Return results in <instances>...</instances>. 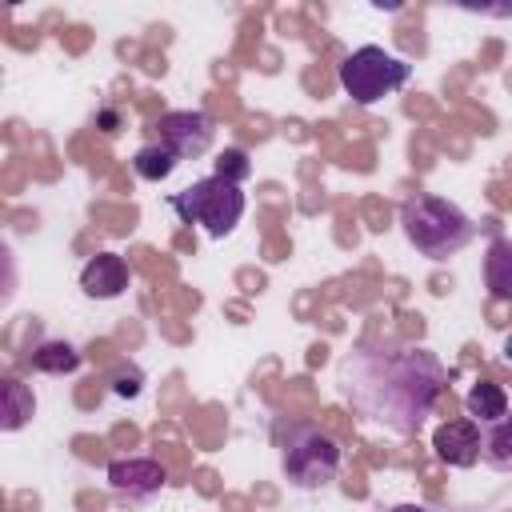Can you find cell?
<instances>
[{"label":"cell","instance_id":"obj_19","mask_svg":"<svg viewBox=\"0 0 512 512\" xmlns=\"http://www.w3.org/2000/svg\"><path fill=\"white\" fill-rule=\"evenodd\" d=\"M388 512H428L424 504H396V508H388Z\"/></svg>","mask_w":512,"mask_h":512},{"label":"cell","instance_id":"obj_11","mask_svg":"<svg viewBox=\"0 0 512 512\" xmlns=\"http://www.w3.org/2000/svg\"><path fill=\"white\" fill-rule=\"evenodd\" d=\"M32 412H36L32 388L20 384L16 376H4L0 380V428L4 432H16V428H24L32 420Z\"/></svg>","mask_w":512,"mask_h":512},{"label":"cell","instance_id":"obj_2","mask_svg":"<svg viewBox=\"0 0 512 512\" xmlns=\"http://www.w3.org/2000/svg\"><path fill=\"white\" fill-rule=\"evenodd\" d=\"M400 228H404L408 244H412L420 256H428V260H448V256H456V252L472 240V232H476L460 204H452V200H444V196H428V192L404 200V208H400Z\"/></svg>","mask_w":512,"mask_h":512},{"label":"cell","instance_id":"obj_8","mask_svg":"<svg viewBox=\"0 0 512 512\" xmlns=\"http://www.w3.org/2000/svg\"><path fill=\"white\" fill-rule=\"evenodd\" d=\"M432 448L448 468H472L480 460V424L472 416L448 420L432 432Z\"/></svg>","mask_w":512,"mask_h":512},{"label":"cell","instance_id":"obj_12","mask_svg":"<svg viewBox=\"0 0 512 512\" xmlns=\"http://www.w3.org/2000/svg\"><path fill=\"white\" fill-rule=\"evenodd\" d=\"M484 284L496 300H512V240H492L484 252Z\"/></svg>","mask_w":512,"mask_h":512},{"label":"cell","instance_id":"obj_7","mask_svg":"<svg viewBox=\"0 0 512 512\" xmlns=\"http://www.w3.org/2000/svg\"><path fill=\"white\" fill-rule=\"evenodd\" d=\"M108 484L128 500H148L168 484V472L152 456H120L108 464Z\"/></svg>","mask_w":512,"mask_h":512},{"label":"cell","instance_id":"obj_13","mask_svg":"<svg viewBox=\"0 0 512 512\" xmlns=\"http://www.w3.org/2000/svg\"><path fill=\"white\" fill-rule=\"evenodd\" d=\"M464 408H468V416L476 424H492V420H500L508 412V396H504V388L496 380H476L468 388V396H464Z\"/></svg>","mask_w":512,"mask_h":512},{"label":"cell","instance_id":"obj_3","mask_svg":"<svg viewBox=\"0 0 512 512\" xmlns=\"http://www.w3.org/2000/svg\"><path fill=\"white\" fill-rule=\"evenodd\" d=\"M172 208L184 224H204L212 240H224L244 216V192H240V184H228L220 176H204L192 188L176 192Z\"/></svg>","mask_w":512,"mask_h":512},{"label":"cell","instance_id":"obj_18","mask_svg":"<svg viewBox=\"0 0 512 512\" xmlns=\"http://www.w3.org/2000/svg\"><path fill=\"white\" fill-rule=\"evenodd\" d=\"M136 392H140V372H136V368L120 372V376H116V396H136Z\"/></svg>","mask_w":512,"mask_h":512},{"label":"cell","instance_id":"obj_15","mask_svg":"<svg viewBox=\"0 0 512 512\" xmlns=\"http://www.w3.org/2000/svg\"><path fill=\"white\" fill-rule=\"evenodd\" d=\"M176 164H180V156H172V152H168L160 140L144 144V148L132 156V168H136V176H140V180H152V184L168 180V176L176 172Z\"/></svg>","mask_w":512,"mask_h":512},{"label":"cell","instance_id":"obj_10","mask_svg":"<svg viewBox=\"0 0 512 512\" xmlns=\"http://www.w3.org/2000/svg\"><path fill=\"white\" fill-rule=\"evenodd\" d=\"M480 460L496 472H512V412L480 424Z\"/></svg>","mask_w":512,"mask_h":512},{"label":"cell","instance_id":"obj_17","mask_svg":"<svg viewBox=\"0 0 512 512\" xmlns=\"http://www.w3.org/2000/svg\"><path fill=\"white\" fill-rule=\"evenodd\" d=\"M120 124H124V116H120L116 108H100V112H96V128H100L104 136H116Z\"/></svg>","mask_w":512,"mask_h":512},{"label":"cell","instance_id":"obj_14","mask_svg":"<svg viewBox=\"0 0 512 512\" xmlns=\"http://www.w3.org/2000/svg\"><path fill=\"white\" fill-rule=\"evenodd\" d=\"M32 368L44 376H68L80 368V352L68 340H44L40 348H32Z\"/></svg>","mask_w":512,"mask_h":512},{"label":"cell","instance_id":"obj_6","mask_svg":"<svg viewBox=\"0 0 512 512\" xmlns=\"http://www.w3.org/2000/svg\"><path fill=\"white\" fill-rule=\"evenodd\" d=\"M212 136H216V128H212L208 112H196V108H176L156 120V140L180 160L204 156L212 148Z\"/></svg>","mask_w":512,"mask_h":512},{"label":"cell","instance_id":"obj_9","mask_svg":"<svg viewBox=\"0 0 512 512\" xmlns=\"http://www.w3.org/2000/svg\"><path fill=\"white\" fill-rule=\"evenodd\" d=\"M128 280H132L128 260L116 256V252H96V256L84 264V272H80V288H84V296H92V300H116V296L128 288Z\"/></svg>","mask_w":512,"mask_h":512},{"label":"cell","instance_id":"obj_16","mask_svg":"<svg viewBox=\"0 0 512 512\" xmlns=\"http://www.w3.org/2000/svg\"><path fill=\"white\" fill-rule=\"evenodd\" d=\"M248 172H252L248 152H244V148H224V152L216 156V172H212V176H220V180H228V184H240V180H248Z\"/></svg>","mask_w":512,"mask_h":512},{"label":"cell","instance_id":"obj_1","mask_svg":"<svg viewBox=\"0 0 512 512\" xmlns=\"http://www.w3.org/2000/svg\"><path fill=\"white\" fill-rule=\"evenodd\" d=\"M444 384L448 372L428 348L372 344L340 360V396L364 420L396 436H416L424 428Z\"/></svg>","mask_w":512,"mask_h":512},{"label":"cell","instance_id":"obj_5","mask_svg":"<svg viewBox=\"0 0 512 512\" xmlns=\"http://www.w3.org/2000/svg\"><path fill=\"white\" fill-rule=\"evenodd\" d=\"M280 468L296 488H324L340 472V444L320 428H292L280 452Z\"/></svg>","mask_w":512,"mask_h":512},{"label":"cell","instance_id":"obj_4","mask_svg":"<svg viewBox=\"0 0 512 512\" xmlns=\"http://www.w3.org/2000/svg\"><path fill=\"white\" fill-rule=\"evenodd\" d=\"M408 76H412V68L400 56L384 52L380 44H364L340 60V88L356 104H376V100L392 96L396 88L408 84Z\"/></svg>","mask_w":512,"mask_h":512}]
</instances>
